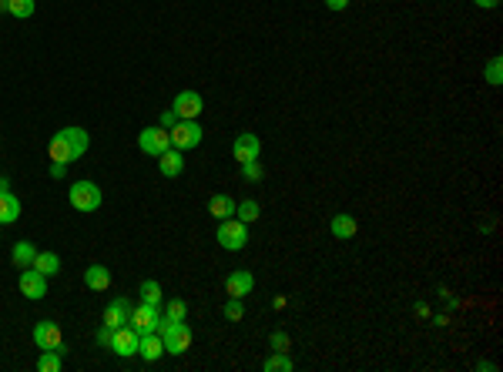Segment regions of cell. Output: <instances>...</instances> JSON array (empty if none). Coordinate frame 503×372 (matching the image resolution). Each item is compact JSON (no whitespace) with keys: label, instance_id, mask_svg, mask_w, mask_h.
<instances>
[{"label":"cell","instance_id":"1","mask_svg":"<svg viewBox=\"0 0 503 372\" xmlns=\"http://www.w3.org/2000/svg\"><path fill=\"white\" fill-rule=\"evenodd\" d=\"M91 145V138H88V131L84 127H64V131H57L54 134V141H50V161H64V165H71L77 161L84 151Z\"/></svg>","mask_w":503,"mask_h":372},{"label":"cell","instance_id":"2","mask_svg":"<svg viewBox=\"0 0 503 372\" xmlns=\"http://www.w3.org/2000/svg\"><path fill=\"white\" fill-rule=\"evenodd\" d=\"M158 335H161V342H165V352H172V355H181V352L192 349V329L185 322H168V319L161 316Z\"/></svg>","mask_w":503,"mask_h":372},{"label":"cell","instance_id":"3","mask_svg":"<svg viewBox=\"0 0 503 372\" xmlns=\"http://www.w3.org/2000/svg\"><path fill=\"white\" fill-rule=\"evenodd\" d=\"M218 245L228 248V251H238V248L249 245V225L238 222V218H225V222L218 225Z\"/></svg>","mask_w":503,"mask_h":372},{"label":"cell","instance_id":"4","mask_svg":"<svg viewBox=\"0 0 503 372\" xmlns=\"http://www.w3.org/2000/svg\"><path fill=\"white\" fill-rule=\"evenodd\" d=\"M68 201L77 211H94V208H101V188L94 181H74L68 192Z\"/></svg>","mask_w":503,"mask_h":372},{"label":"cell","instance_id":"5","mask_svg":"<svg viewBox=\"0 0 503 372\" xmlns=\"http://www.w3.org/2000/svg\"><path fill=\"white\" fill-rule=\"evenodd\" d=\"M168 138H172V148L188 151V148H198L201 138H205V131H201L198 121H178L175 127L168 131Z\"/></svg>","mask_w":503,"mask_h":372},{"label":"cell","instance_id":"6","mask_svg":"<svg viewBox=\"0 0 503 372\" xmlns=\"http://www.w3.org/2000/svg\"><path fill=\"white\" fill-rule=\"evenodd\" d=\"M127 325H131L138 335L158 332V325H161V305H148V302H141L138 309H131V322Z\"/></svg>","mask_w":503,"mask_h":372},{"label":"cell","instance_id":"7","mask_svg":"<svg viewBox=\"0 0 503 372\" xmlns=\"http://www.w3.org/2000/svg\"><path fill=\"white\" fill-rule=\"evenodd\" d=\"M138 148L151 154V158H158V154H165V151L172 148V138H168V131L158 124V127H145L141 134H138Z\"/></svg>","mask_w":503,"mask_h":372},{"label":"cell","instance_id":"8","mask_svg":"<svg viewBox=\"0 0 503 372\" xmlns=\"http://www.w3.org/2000/svg\"><path fill=\"white\" fill-rule=\"evenodd\" d=\"M232 154H235L238 165H245V161H258V154H262V141H258V134L242 131V134L235 138V145H232Z\"/></svg>","mask_w":503,"mask_h":372},{"label":"cell","instance_id":"9","mask_svg":"<svg viewBox=\"0 0 503 372\" xmlns=\"http://www.w3.org/2000/svg\"><path fill=\"white\" fill-rule=\"evenodd\" d=\"M138 342H141V335L131 329V325H121V329H114V335H111V346L121 359H131V355H138Z\"/></svg>","mask_w":503,"mask_h":372},{"label":"cell","instance_id":"10","mask_svg":"<svg viewBox=\"0 0 503 372\" xmlns=\"http://www.w3.org/2000/svg\"><path fill=\"white\" fill-rule=\"evenodd\" d=\"M172 107L178 111L181 121H198V114L205 111V101H201V94H195V91H181Z\"/></svg>","mask_w":503,"mask_h":372},{"label":"cell","instance_id":"11","mask_svg":"<svg viewBox=\"0 0 503 372\" xmlns=\"http://www.w3.org/2000/svg\"><path fill=\"white\" fill-rule=\"evenodd\" d=\"M17 285H21V292H24L27 298H34V302L48 296V275H41L37 269H21V282H17Z\"/></svg>","mask_w":503,"mask_h":372},{"label":"cell","instance_id":"12","mask_svg":"<svg viewBox=\"0 0 503 372\" xmlns=\"http://www.w3.org/2000/svg\"><path fill=\"white\" fill-rule=\"evenodd\" d=\"M34 342H37V349H61L64 346L61 325L57 322H37L34 325Z\"/></svg>","mask_w":503,"mask_h":372},{"label":"cell","instance_id":"13","mask_svg":"<svg viewBox=\"0 0 503 372\" xmlns=\"http://www.w3.org/2000/svg\"><path fill=\"white\" fill-rule=\"evenodd\" d=\"M255 289V278H252V272H245V269H235V272L225 278V296L228 298H245Z\"/></svg>","mask_w":503,"mask_h":372},{"label":"cell","instance_id":"14","mask_svg":"<svg viewBox=\"0 0 503 372\" xmlns=\"http://www.w3.org/2000/svg\"><path fill=\"white\" fill-rule=\"evenodd\" d=\"M131 322V302L127 298H114L107 309H104V325L111 329H121V325Z\"/></svg>","mask_w":503,"mask_h":372},{"label":"cell","instance_id":"15","mask_svg":"<svg viewBox=\"0 0 503 372\" xmlns=\"http://www.w3.org/2000/svg\"><path fill=\"white\" fill-rule=\"evenodd\" d=\"M161 352H165V342H161V335H158V332L141 335V342H138V355H141L145 362H158V359H161Z\"/></svg>","mask_w":503,"mask_h":372},{"label":"cell","instance_id":"16","mask_svg":"<svg viewBox=\"0 0 503 372\" xmlns=\"http://www.w3.org/2000/svg\"><path fill=\"white\" fill-rule=\"evenodd\" d=\"M158 168H161V174H165V178H178V174H181V168H185V158H181V151H178V148H168L165 154H158Z\"/></svg>","mask_w":503,"mask_h":372},{"label":"cell","instance_id":"17","mask_svg":"<svg viewBox=\"0 0 503 372\" xmlns=\"http://www.w3.org/2000/svg\"><path fill=\"white\" fill-rule=\"evenodd\" d=\"M21 218V198L10 192H0V225H14Z\"/></svg>","mask_w":503,"mask_h":372},{"label":"cell","instance_id":"18","mask_svg":"<svg viewBox=\"0 0 503 372\" xmlns=\"http://www.w3.org/2000/svg\"><path fill=\"white\" fill-rule=\"evenodd\" d=\"M84 285H88L91 292H104V289L111 285V272H107L104 265H88V272H84Z\"/></svg>","mask_w":503,"mask_h":372},{"label":"cell","instance_id":"19","mask_svg":"<svg viewBox=\"0 0 503 372\" xmlns=\"http://www.w3.org/2000/svg\"><path fill=\"white\" fill-rule=\"evenodd\" d=\"M329 228H332V235H336V238L349 242L352 235L359 231V222H356L352 215H332V225H329Z\"/></svg>","mask_w":503,"mask_h":372},{"label":"cell","instance_id":"20","mask_svg":"<svg viewBox=\"0 0 503 372\" xmlns=\"http://www.w3.org/2000/svg\"><path fill=\"white\" fill-rule=\"evenodd\" d=\"M235 205H238V201L228 198V195H215V198L208 201V211H212V218L225 222V218H232V215H235Z\"/></svg>","mask_w":503,"mask_h":372},{"label":"cell","instance_id":"21","mask_svg":"<svg viewBox=\"0 0 503 372\" xmlns=\"http://www.w3.org/2000/svg\"><path fill=\"white\" fill-rule=\"evenodd\" d=\"M34 258H37V248H34V242H17L14 251H10V262H14L17 269H30V265H34Z\"/></svg>","mask_w":503,"mask_h":372},{"label":"cell","instance_id":"22","mask_svg":"<svg viewBox=\"0 0 503 372\" xmlns=\"http://www.w3.org/2000/svg\"><path fill=\"white\" fill-rule=\"evenodd\" d=\"M30 269H37L41 275H57L61 272V258H57L54 251H37V258H34Z\"/></svg>","mask_w":503,"mask_h":372},{"label":"cell","instance_id":"23","mask_svg":"<svg viewBox=\"0 0 503 372\" xmlns=\"http://www.w3.org/2000/svg\"><path fill=\"white\" fill-rule=\"evenodd\" d=\"M235 215H238V222H255L258 215H262V205L258 201H252V198H245L242 205H235Z\"/></svg>","mask_w":503,"mask_h":372},{"label":"cell","instance_id":"24","mask_svg":"<svg viewBox=\"0 0 503 372\" xmlns=\"http://www.w3.org/2000/svg\"><path fill=\"white\" fill-rule=\"evenodd\" d=\"M37 369L41 372H57L61 369V352H57V349H44L41 359H37Z\"/></svg>","mask_w":503,"mask_h":372},{"label":"cell","instance_id":"25","mask_svg":"<svg viewBox=\"0 0 503 372\" xmlns=\"http://www.w3.org/2000/svg\"><path fill=\"white\" fill-rule=\"evenodd\" d=\"M296 366H292V359L285 355V352H276V355H269L265 359V372H292Z\"/></svg>","mask_w":503,"mask_h":372},{"label":"cell","instance_id":"26","mask_svg":"<svg viewBox=\"0 0 503 372\" xmlns=\"http://www.w3.org/2000/svg\"><path fill=\"white\" fill-rule=\"evenodd\" d=\"M185 316H188V305H185L181 298H172V302L165 305V319H168V322H185Z\"/></svg>","mask_w":503,"mask_h":372},{"label":"cell","instance_id":"27","mask_svg":"<svg viewBox=\"0 0 503 372\" xmlns=\"http://www.w3.org/2000/svg\"><path fill=\"white\" fill-rule=\"evenodd\" d=\"M141 302H148V305H161V285L148 278V282H141Z\"/></svg>","mask_w":503,"mask_h":372},{"label":"cell","instance_id":"28","mask_svg":"<svg viewBox=\"0 0 503 372\" xmlns=\"http://www.w3.org/2000/svg\"><path fill=\"white\" fill-rule=\"evenodd\" d=\"M225 319L228 322H242V319H245V302H242V298H228L225 302Z\"/></svg>","mask_w":503,"mask_h":372},{"label":"cell","instance_id":"29","mask_svg":"<svg viewBox=\"0 0 503 372\" xmlns=\"http://www.w3.org/2000/svg\"><path fill=\"white\" fill-rule=\"evenodd\" d=\"M7 14H14L17 21H27L34 14V0H10V10Z\"/></svg>","mask_w":503,"mask_h":372},{"label":"cell","instance_id":"30","mask_svg":"<svg viewBox=\"0 0 503 372\" xmlns=\"http://www.w3.org/2000/svg\"><path fill=\"white\" fill-rule=\"evenodd\" d=\"M503 61L500 57H490V61H486V81H490V84H493V87H497V84H503Z\"/></svg>","mask_w":503,"mask_h":372},{"label":"cell","instance_id":"31","mask_svg":"<svg viewBox=\"0 0 503 372\" xmlns=\"http://www.w3.org/2000/svg\"><path fill=\"white\" fill-rule=\"evenodd\" d=\"M242 174H245L249 181H262V165H258V161H245V165H242Z\"/></svg>","mask_w":503,"mask_h":372},{"label":"cell","instance_id":"32","mask_svg":"<svg viewBox=\"0 0 503 372\" xmlns=\"http://www.w3.org/2000/svg\"><path fill=\"white\" fill-rule=\"evenodd\" d=\"M269 346L276 349V352H289V335H285V332H272Z\"/></svg>","mask_w":503,"mask_h":372},{"label":"cell","instance_id":"33","mask_svg":"<svg viewBox=\"0 0 503 372\" xmlns=\"http://www.w3.org/2000/svg\"><path fill=\"white\" fill-rule=\"evenodd\" d=\"M178 121H181V118H178V111H175V107H168V111L161 114V127H165V131H172V127H175Z\"/></svg>","mask_w":503,"mask_h":372},{"label":"cell","instance_id":"34","mask_svg":"<svg viewBox=\"0 0 503 372\" xmlns=\"http://www.w3.org/2000/svg\"><path fill=\"white\" fill-rule=\"evenodd\" d=\"M111 335H114V329H111V325H101V329H98V342H101V346H111Z\"/></svg>","mask_w":503,"mask_h":372},{"label":"cell","instance_id":"35","mask_svg":"<svg viewBox=\"0 0 503 372\" xmlns=\"http://www.w3.org/2000/svg\"><path fill=\"white\" fill-rule=\"evenodd\" d=\"M64 172H68L64 161H50V178H64Z\"/></svg>","mask_w":503,"mask_h":372},{"label":"cell","instance_id":"36","mask_svg":"<svg viewBox=\"0 0 503 372\" xmlns=\"http://www.w3.org/2000/svg\"><path fill=\"white\" fill-rule=\"evenodd\" d=\"M326 7H329V10H346V7H349V0H326Z\"/></svg>","mask_w":503,"mask_h":372},{"label":"cell","instance_id":"37","mask_svg":"<svg viewBox=\"0 0 503 372\" xmlns=\"http://www.w3.org/2000/svg\"><path fill=\"white\" fill-rule=\"evenodd\" d=\"M473 3H477V7H483V10H493L500 0H473Z\"/></svg>","mask_w":503,"mask_h":372},{"label":"cell","instance_id":"38","mask_svg":"<svg viewBox=\"0 0 503 372\" xmlns=\"http://www.w3.org/2000/svg\"><path fill=\"white\" fill-rule=\"evenodd\" d=\"M477 369H480V372H493L497 366H493V362H477Z\"/></svg>","mask_w":503,"mask_h":372},{"label":"cell","instance_id":"39","mask_svg":"<svg viewBox=\"0 0 503 372\" xmlns=\"http://www.w3.org/2000/svg\"><path fill=\"white\" fill-rule=\"evenodd\" d=\"M0 10H10V0H0Z\"/></svg>","mask_w":503,"mask_h":372}]
</instances>
